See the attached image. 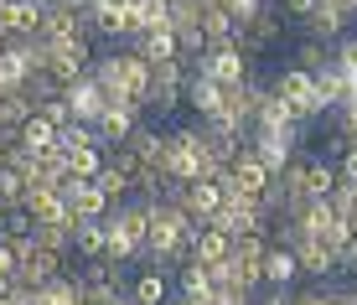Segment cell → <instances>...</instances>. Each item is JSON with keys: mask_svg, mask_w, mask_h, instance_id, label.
<instances>
[{"mask_svg": "<svg viewBox=\"0 0 357 305\" xmlns=\"http://www.w3.org/2000/svg\"><path fill=\"white\" fill-rule=\"evenodd\" d=\"M187 72H202V78L223 83V88H238V83H249V78H254V57L243 52L238 42H223V47H207V52L197 57Z\"/></svg>", "mask_w": 357, "mask_h": 305, "instance_id": "obj_1", "label": "cell"}, {"mask_svg": "<svg viewBox=\"0 0 357 305\" xmlns=\"http://www.w3.org/2000/svg\"><path fill=\"white\" fill-rule=\"evenodd\" d=\"M269 181H275V171H269L259 155L249 150V145H243L238 150V161L228 166V176H223V187L233 191V197H249V202H259L264 191H269Z\"/></svg>", "mask_w": 357, "mask_h": 305, "instance_id": "obj_2", "label": "cell"}, {"mask_svg": "<svg viewBox=\"0 0 357 305\" xmlns=\"http://www.w3.org/2000/svg\"><path fill=\"white\" fill-rule=\"evenodd\" d=\"M145 125V109L135 104V99H119V104H109L104 114H98V125H93V135L104 150H114V145H130V135Z\"/></svg>", "mask_w": 357, "mask_h": 305, "instance_id": "obj_3", "label": "cell"}, {"mask_svg": "<svg viewBox=\"0 0 357 305\" xmlns=\"http://www.w3.org/2000/svg\"><path fill=\"white\" fill-rule=\"evenodd\" d=\"M295 259H301V279H316V285H337L342 279V253L326 249L321 238H301Z\"/></svg>", "mask_w": 357, "mask_h": 305, "instance_id": "obj_4", "label": "cell"}, {"mask_svg": "<svg viewBox=\"0 0 357 305\" xmlns=\"http://www.w3.org/2000/svg\"><path fill=\"white\" fill-rule=\"evenodd\" d=\"M171 290H176V264H145V269L130 279V300L135 305H166Z\"/></svg>", "mask_w": 357, "mask_h": 305, "instance_id": "obj_5", "label": "cell"}, {"mask_svg": "<svg viewBox=\"0 0 357 305\" xmlns=\"http://www.w3.org/2000/svg\"><path fill=\"white\" fill-rule=\"evenodd\" d=\"M223 202H228V187H223V176H202V181H192L187 191H181V207L197 217V223H213L218 212H223Z\"/></svg>", "mask_w": 357, "mask_h": 305, "instance_id": "obj_6", "label": "cell"}, {"mask_svg": "<svg viewBox=\"0 0 357 305\" xmlns=\"http://www.w3.org/2000/svg\"><path fill=\"white\" fill-rule=\"evenodd\" d=\"M280 42H285V16H280L275 6H269L259 21H249V26L238 31V47H243L249 57H264V52H275Z\"/></svg>", "mask_w": 357, "mask_h": 305, "instance_id": "obj_7", "label": "cell"}, {"mask_svg": "<svg viewBox=\"0 0 357 305\" xmlns=\"http://www.w3.org/2000/svg\"><path fill=\"white\" fill-rule=\"evenodd\" d=\"M42 16H47L42 0H10V6L0 10V31H6V36H21V42H31V36H42Z\"/></svg>", "mask_w": 357, "mask_h": 305, "instance_id": "obj_8", "label": "cell"}, {"mask_svg": "<svg viewBox=\"0 0 357 305\" xmlns=\"http://www.w3.org/2000/svg\"><path fill=\"white\" fill-rule=\"evenodd\" d=\"M63 99H68V109H73V125H98V114H104V109H109V99H104V88H98V83H93V72H89V78H83V83H73V88L63 93Z\"/></svg>", "mask_w": 357, "mask_h": 305, "instance_id": "obj_9", "label": "cell"}, {"mask_svg": "<svg viewBox=\"0 0 357 305\" xmlns=\"http://www.w3.org/2000/svg\"><path fill=\"white\" fill-rule=\"evenodd\" d=\"M187 109L197 119H218L228 109V88L213 83V78H202V72H192V78H187Z\"/></svg>", "mask_w": 357, "mask_h": 305, "instance_id": "obj_10", "label": "cell"}, {"mask_svg": "<svg viewBox=\"0 0 357 305\" xmlns=\"http://www.w3.org/2000/svg\"><path fill=\"white\" fill-rule=\"evenodd\" d=\"M347 10H342V6H331V0H321V6H316L311 10V16H305L301 21V36H311V42H342V31H347Z\"/></svg>", "mask_w": 357, "mask_h": 305, "instance_id": "obj_11", "label": "cell"}, {"mask_svg": "<svg viewBox=\"0 0 357 305\" xmlns=\"http://www.w3.org/2000/svg\"><path fill=\"white\" fill-rule=\"evenodd\" d=\"M21 202L31 207L36 223H63V228H73V207L63 202V191H57V187H31Z\"/></svg>", "mask_w": 357, "mask_h": 305, "instance_id": "obj_12", "label": "cell"}, {"mask_svg": "<svg viewBox=\"0 0 357 305\" xmlns=\"http://www.w3.org/2000/svg\"><path fill=\"white\" fill-rule=\"evenodd\" d=\"M114 52H119V78H125V93L140 104L145 93H151V63H145L135 47H114Z\"/></svg>", "mask_w": 357, "mask_h": 305, "instance_id": "obj_13", "label": "cell"}, {"mask_svg": "<svg viewBox=\"0 0 357 305\" xmlns=\"http://www.w3.org/2000/svg\"><path fill=\"white\" fill-rule=\"evenodd\" d=\"M68 207H73V223H104V217L114 212V202H109L104 191H98V181H83V187H78V197H73Z\"/></svg>", "mask_w": 357, "mask_h": 305, "instance_id": "obj_14", "label": "cell"}, {"mask_svg": "<svg viewBox=\"0 0 357 305\" xmlns=\"http://www.w3.org/2000/svg\"><path fill=\"white\" fill-rule=\"evenodd\" d=\"M337 161H326V155H311L305 161V197L311 202H331V191H337Z\"/></svg>", "mask_w": 357, "mask_h": 305, "instance_id": "obj_15", "label": "cell"}, {"mask_svg": "<svg viewBox=\"0 0 357 305\" xmlns=\"http://www.w3.org/2000/svg\"><path fill=\"white\" fill-rule=\"evenodd\" d=\"M295 279H301V259H295V249H269L264 253V285H280V290H295Z\"/></svg>", "mask_w": 357, "mask_h": 305, "instance_id": "obj_16", "label": "cell"}, {"mask_svg": "<svg viewBox=\"0 0 357 305\" xmlns=\"http://www.w3.org/2000/svg\"><path fill=\"white\" fill-rule=\"evenodd\" d=\"M176 295L181 300H213V274H207V264H181L176 269Z\"/></svg>", "mask_w": 357, "mask_h": 305, "instance_id": "obj_17", "label": "cell"}, {"mask_svg": "<svg viewBox=\"0 0 357 305\" xmlns=\"http://www.w3.org/2000/svg\"><path fill=\"white\" fill-rule=\"evenodd\" d=\"M57 135H63V130H57V125H47L42 114H31L26 125L16 130V145H26L31 155H47V150H52V145H57Z\"/></svg>", "mask_w": 357, "mask_h": 305, "instance_id": "obj_18", "label": "cell"}, {"mask_svg": "<svg viewBox=\"0 0 357 305\" xmlns=\"http://www.w3.org/2000/svg\"><path fill=\"white\" fill-rule=\"evenodd\" d=\"M31 305H83V290H78L73 274H57L42 290H31Z\"/></svg>", "mask_w": 357, "mask_h": 305, "instance_id": "obj_19", "label": "cell"}, {"mask_svg": "<svg viewBox=\"0 0 357 305\" xmlns=\"http://www.w3.org/2000/svg\"><path fill=\"white\" fill-rule=\"evenodd\" d=\"M73 249H78V259H104L109 253V228L104 223H73Z\"/></svg>", "mask_w": 357, "mask_h": 305, "instance_id": "obj_20", "label": "cell"}, {"mask_svg": "<svg viewBox=\"0 0 357 305\" xmlns=\"http://www.w3.org/2000/svg\"><path fill=\"white\" fill-rule=\"evenodd\" d=\"M130 145H135V150H140V155H145V166H166V150H171V135H161V130H155V125H151V119H145V125H140V130H135V135H130Z\"/></svg>", "mask_w": 357, "mask_h": 305, "instance_id": "obj_21", "label": "cell"}, {"mask_svg": "<svg viewBox=\"0 0 357 305\" xmlns=\"http://www.w3.org/2000/svg\"><path fill=\"white\" fill-rule=\"evenodd\" d=\"M181 104H187V88H161V83H151V93L140 99L145 119H171Z\"/></svg>", "mask_w": 357, "mask_h": 305, "instance_id": "obj_22", "label": "cell"}, {"mask_svg": "<svg viewBox=\"0 0 357 305\" xmlns=\"http://www.w3.org/2000/svg\"><path fill=\"white\" fill-rule=\"evenodd\" d=\"M130 47L145 57V63H166V57H176V36H171V26H161V31H140Z\"/></svg>", "mask_w": 357, "mask_h": 305, "instance_id": "obj_23", "label": "cell"}, {"mask_svg": "<svg viewBox=\"0 0 357 305\" xmlns=\"http://www.w3.org/2000/svg\"><path fill=\"white\" fill-rule=\"evenodd\" d=\"M0 238H10V243L36 238V217H31L26 202H10V207H6V217H0Z\"/></svg>", "mask_w": 357, "mask_h": 305, "instance_id": "obj_24", "label": "cell"}, {"mask_svg": "<svg viewBox=\"0 0 357 305\" xmlns=\"http://www.w3.org/2000/svg\"><path fill=\"white\" fill-rule=\"evenodd\" d=\"M31 114H36V109H31V99H26L21 88H6V93H0V130H10V135H16Z\"/></svg>", "mask_w": 357, "mask_h": 305, "instance_id": "obj_25", "label": "cell"}, {"mask_svg": "<svg viewBox=\"0 0 357 305\" xmlns=\"http://www.w3.org/2000/svg\"><path fill=\"white\" fill-rule=\"evenodd\" d=\"M202 36H207V47H223V42H238V26H233V16L223 6H207L202 10Z\"/></svg>", "mask_w": 357, "mask_h": 305, "instance_id": "obj_26", "label": "cell"}, {"mask_svg": "<svg viewBox=\"0 0 357 305\" xmlns=\"http://www.w3.org/2000/svg\"><path fill=\"white\" fill-rule=\"evenodd\" d=\"M228 253H233V238L218 233V228H202L197 243H192V259L197 264H218V259H228Z\"/></svg>", "mask_w": 357, "mask_h": 305, "instance_id": "obj_27", "label": "cell"}, {"mask_svg": "<svg viewBox=\"0 0 357 305\" xmlns=\"http://www.w3.org/2000/svg\"><path fill=\"white\" fill-rule=\"evenodd\" d=\"M290 57H295V68H301V72H321V68H331V47H326V42H311V36H301Z\"/></svg>", "mask_w": 357, "mask_h": 305, "instance_id": "obj_28", "label": "cell"}, {"mask_svg": "<svg viewBox=\"0 0 357 305\" xmlns=\"http://www.w3.org/2000/svg\"><path fill=\"white\" fill-rule=\"evenodd\" d=\"M301 228H305V238H326V228L337 223V212H331V202H305L301 212Z\"/></svg>", "mask_w": 357, "mask_h": 305, "instance_id": "obj_29", "label": "cell"}, {"mask_svg": "<svg viewBox=\"0 0 357 305\" xmlns=\"http://www.w3.org/2000/svg\"><path fill=\"white\" fill-rule=\"evenodd\" d=\"M233 290H243V295H254V290L264 285V259H238V253H233Z\"/></svg>", "mask_w": 357, "mask_h": 305, "instance_id": "obj_30", "label": "cell"}, {"mask_svg": "<svg viewBox=\"0 0 357 305\" xmlns=\"http://www.w3.org/2000/svg\"><path fill=\"white\" fill-rule=\"evenodd\" d=\"M98 191H104V197H109V202L119 207V202H130V197H135V181L125 176V171L104 166V171H98Z\"/></svg>", "mask_w": 357, "mask_h": 305, "instance_id": "obj_31", "label": "cell"}, {"mask_svg": "<svg viewBox=\"0 0 357 305\" xmlns=\"http://www.w3.org/2000/svg\"><path fill=\"white\" fill-rule=\"evenodd\" d=\"M109 166H114V171H125L135 187H140V176L151 171V166H145V155L135 150V145H114V150H109Z\"/></svg>", "mask_w": 357, "mask_h": 305, "instance_id": "obj_32", "label": "cell"}, {"mask_svg": "<svg viewBox=\"0 0 357 305\" xmlns=\"http://www.w3.org/2000/svg\"><path fill=\"white\" fill-rule=\"evenodd\" d=\"M36 243H42V249H57V253H78L73 249V228H63V223H36Z\"/></svg>", "mask_w": 357, "mask_h": 305, "instance_id": "obj_33", "label": "cell"}, {"mask_svg": "<svg viewBox=\"0 0 357 305\" xmlns=\"http://www.w3.org/2000/svg\"><path fill=\"white\" fill-rule=\"evenodd\" d=\"M223 10H228V16H233V26H249V21H259L264 16V10H269V0H223Z\"/></svg>", "mask_w": 357, "mask_h": 305, "instance_id": "obj_34", "label": "cell"}, {"mask_svg": "<svg viewBox=\"0 0 357 305\" xmlns=\"http://www.w3.org/2000/svg\"><path fill=\"white\" fill-rule=\"evenodd\" d=\"M36 114H42L47 125H57V130H68V125H73V109H68V99H47V104H36Z\"/></svg>", "mask_w": 357, "mask_h": 305, "instance_id": "obj_35", "label": "cell"}, {"mask_svg": "<svg viewBox=\"0 0 357 305\" xmlns=\"http://www.w3.org/2000/svg\"><path fill=\"white\" fill-rule=\"evenodd\" d=\"M269 6H275V10H280L285 21H305V16H311L316 6H321V0H269Z\"/></svg>", "mask_w": 357, "mask_h": 305, "instance_id": "obj_36", "label": "cell"}, {"mask_svg": "<svg viewBox=\"0 0 357 305\" xmlns=\"http://www.w3.org/2000/svg\"><path fill=\"white\" fill-rule=\"evenodd\" d=\"M93 140H98V135H93L89 125H68L63 135H57V145H63V150H83V145H93Z\"/></svg>", "mask_w": 357, "mask_h": 305, "instance_id": "obj_37", "label": "cell"}, {"mask_svg": "<svg viewBox=\"0 0 357 305\" xmlns=\"http://www.w3.org/2000/svg\"><path fill=\"white\" fill-rule=\"evenodd\" d=\"M295 300V290H280V285H259L249 295V305H290Z\"/></svg>", "mask_w": 357, "mask_h": 305, "instance_id": "obj_38", "label": "cell"}, {"mask_svg": "<svg viewBox=\"0 0 357 305\" xmlns=\"http://www.w3.org/2000/svg\"><path fill=\"white\" fill-rule=\"evenodd\" d=\"M0 274H10V279L21 274V243H10V238H0Z\"/></svg>", "mask_w": 357, "mask_h": 305, "instance_id": "obj_39", "label": "cell"}, {"mask_svg": "<svg viewBox=\"0 0 357 305\" xmlns=\"http://www.w3.org/2000/svg\"><path fill=\"white\" fill-rule=\"evenodd\" d=\"M290 305H337V300H331V285H311V290H295Z\"/></svg>", "mask_w": 357, "mask_h": 305, "instance_id": "obj_40", "label": "cell"}, {"mask_svg": "<svg viewBox=\"0 0 357 305\" xmlns=\"http://www.w3.org/2000/svg\"><path fill=\"white\" fill-rule=\"evenodd\" d=\"M331 300L337 305H357V279H337V285H331Z\"/></svg>", "mask_w": 357, "mask_h": 305, "instance_id": "obj_41", "label": "cell"}, {"mask_svg": "<svg viewBox=\"0 0 357 305\" xmlns=\"http://www.w3.org/2000/svg\"><path fill=\"white\" fill-rule=\"evenodd\" d=\"M337 176H342V181H357V145H347V150H342V161H337Z\"/></svg>", "mask_w": 357, "mask_h": 305, "instance_id": "obj_42", "label": "cell"}, {"mask_svg": "<svg viewBox=\"0 0 357 305\" xmlns=\"http://www.w3.org/2000/svg\"><path fill=\"white\" fill-rule=\"evenodd\" d=\"M10 290H16V279H10V274H0V300H6Z\"/></svg>", "mask_w": 357, "mask_h": 305, "instance_id": "obj_43", "label": "cell"}, {"mask_svg": "<svg viewBox=\"0 0 357 305\" xmlns=\"http://www.w3.org/2000/svg\"><path fill=\"white\" fill-rule=\"evenodd\" d=\"M6 47H10V36H6V31H0V52H6Z\"/></svg>", "mask_w": 357, "mask_h": 305, "instance_id": "obj_44", "label": "cell"}, {"mask_svg": "<svg viewBox=\"0 0 357 305\" xmlns=\"http://www.w3.org/2000/svg\"><path fill=\"white\" fill-rule=\"evenodd\" d=\"M114 305H135V300H130V295H119V300H114Z\"/></svg>", "mask_w": 357, "mask_h": 305, "instance_id": "obj_45", "label": "cell"}, {"mask_svg": "<svg viewBox=\"0 0 357 305\" xmlns=\"http://www.w3.org/2000/svg\"><path fill=\"white\" fill-rule=\"evenodd\" d=\"M6 207H10V202H6V197H0V217H6Z\"/></svg>", "mask_w": 357, "mask_h": 305, "instance_id": "obj_46", "label": "cell"}, {"mask_svg": "<svg viewBox=\"0 0 357 305\" xmlns=\"http://www.w3.org/2000/svg\"><path fill=\"white\" fill-rule=\"evenodd\" d=\"M202 6H223V0H202Z\"/></svg>", "mask_w": 357, "mask_h": 305, "instance_id": "obj_47", "label": "cell"}, {"mask_svg": "<svg viewBox=\"0 0 357 305\" xmlns=\"http://www.w3.org/2000/svg\"><path fill=\"white\" fill-rule=\"evenodd\" d=\"M347 223H352V233H357V217H347Z\"/></svg>", "mask_w": 357, "mask_h": 305, "instance_id": "obj_48", "label": "cell"}, {"mask_svg": "<svg viewBox=\"0 0 357 305\" xmlns=\"http://www.w3.org/2000/svg\"><path fill=\"white\" fill-rule=\"evenodd\" d=\"M42 6H57V0H42Z\"/></svg>", "mask_w": 357, "mask_h": 305, "instance_id": "obj_49", "label": "cell"}, {"mask_svg": "<svg viewBox=\"0 0 357 305\" xmlns=\"http://www.w3.org/2000/svg\"><path fill=\"white\" fill-rule=\"evenodd\" d=\"M0 140H6V130H0Z\"/></svg>", "mask_w": 357, "mask_h": 305, "instance_id": "obj_50", "label": "cell"}]
</instances>
